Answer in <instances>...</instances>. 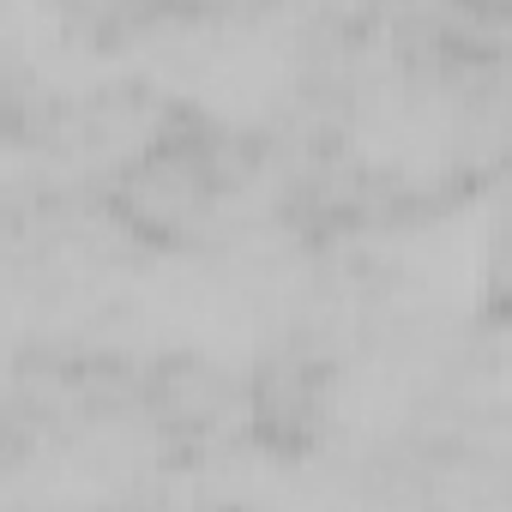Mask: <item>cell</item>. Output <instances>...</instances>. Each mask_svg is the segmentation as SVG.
Here are the masks:
<instances>
[{"label":"cell","instance_id":"cell-1","mask_svg":"<svg viewBox=\"0 0 512 512\" xmlns=\"http://www.w3.org/2000/svg\"><path fill=\"white\" fill-rule=\"evenodd\" d=\"M296 37L266 19H193L145 43V79L217 127H253L296 91Z\"/></svg>","mask_w":512,"mask_h":512},{"label":"cell","instance_id":"cell-2","mask_svg":"<svg viewBox=\"0 0 512 512\" xmlns=\"http://www.w3.org/2000/svg\"><path fill=\"white\" fill-rule=\"evenodd\" d=\"M458 139L464 115L434 85H380L350 115V151L380 181H440L458 157Z\"/></svg>","mask_w":512,"mask_h":512}]
</instances>
